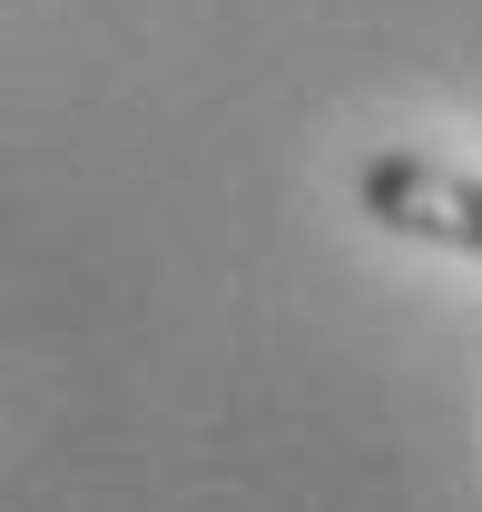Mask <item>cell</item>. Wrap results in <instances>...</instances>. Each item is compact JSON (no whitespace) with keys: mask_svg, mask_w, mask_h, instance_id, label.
Here are the masks:
<instances>
[{"mask_svg":"<svg viewBox=\"0 0 482 512\" xmlns=\"http://www.w3.org/2000/svg\"><path fill=\"white\" fill-rule=\"evenodd\" d=\"M355 207L394 237H423V247H463L482 256V178L443 168V158H414V148H384L355 168Z\"/></svg>","mask_w":482,"mask_h":512,"instance_id":"obj_1","label":"cell"}]
</instances>
